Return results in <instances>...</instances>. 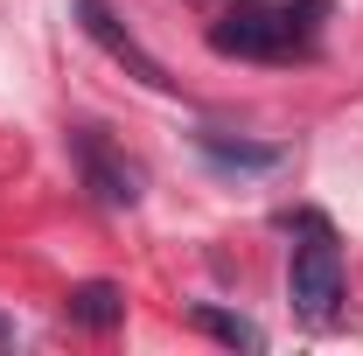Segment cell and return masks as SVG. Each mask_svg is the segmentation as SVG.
<instances>
[{
	"instance_id": "1",
	"label": "cell",
	"mask_w": 363,
	"mask_h": 356,
	"mask_svg": "<svg viewBox=\"0 0 363 356\" xmlns=\"http://www.w3.org/2000/svg\"><path fill=\"white\" fill-rule=\"evenodd\" d=\"M328 14V0H238L224 21H210V49L217 56H266L286 63L301 49H315V21Z\"/></svg>"
},
{
	"instance_id": "3",
	"label": "cell",
	"mask_w": 363,
	"mask_h": 356,
	"mask_svg": "<svg viewBox=\"0 0 363 356\" xmlns=\"http://www.w3.org/2000/svg\"><path fill=\"white\" fill-rule=\"evenodd\" d=\"M70 154H77L84 189L98 196V203H112V210H133V203H140V168H133V161H119L91 126H84V133H70Z\"/></svg>"
},
{
	"instance_id": "5",
	"label": "cell",
	"mask_w": 363,
	"mask_h": 356,
	"mask_svg": "<svg viewBox=\"0 0 363 356\" xmlns=\"http://www.w3.org/2000/svg\"><path fill=\"white\" fill-rule=\"evenodd\" d=\"M63 314H70L77 328H91V335H112V328L126 321V294H119L112 279H84V287H70Z\"/></svg>"
},
{
	"instance_id": "6",
	"label": "cell",
	"mask_w": 363,
	"mask_h": 356,
	"mask_svg": "<svg viewBox=\"0 0 363 356\" xmlns=\"http://www.w3.org/2000/svg\"><path fill=\"white\" fill-rule=\"evenodd\" d=\"M189 321H196L203 335H217L224 350H252V356L266 350V328H259V321H245V314H230V308H217V301H196Z\"/></svg>"
},
{
	"instance_id": "4",
	"label": "cell",
	"mask_w": 363,
	"mask_h": 356,
	"mask_svg": "<svg viewBox=\"0 0 363 356\" xmlns=\"http://www.w3.org/2000/svg\"><path fill=\"white\" fill-rule=\"evenodd\" d=\"M77 21H84V35H91L98 49H105L112 63H126V70H133L140 84H154V91H168V84H175V77H168V70H161V63H154V56H147V49H140L133 35L119 28L112 0H77Z\"/></svg>"
},
{
	"instance_id": "2",
	"label": "cell",
	"mask_w": 363,
	"mask_h": 356,
	"mask_svg": "<svg viewBox=\"0 0 363 356\" xmlns=\"http://www.w3.org/2000/svg\"><path fill=\"white\" fill-rule=\"evenodd\" d=\"M286 301H294V314H301L308 328H335V314H342V252H335L328 230H308V245L294 252V266H286Z\"/></svg>"
},
{
	"instance_id": "7",
	"label": "cell",
	"mask_w": 363,
	"mask_h": 356,
	"mask_svg": "<svg viewBox=\"0 0 363 356\" xmlns=\"http://www.w3.org/2000/svg\"><path fill=\"white\" fill-rule=\"evenodd\" d=\"M203 154H210L217 168H252V175H259V168H279V161H286L279 147H245V140H224V133H203Z\"/></svg>"
},
{
	"instance_id": "8",
	"label": "cell",
	"mask_w": 363,
	"mask_h": 356,
	"mask_svg": "<svg viewBox=\"0 0 363 356\" xmlns=\"http://www.w3.org/2000/svg\"><path fill=\"white\" fill-rule=\"evenodd\" d=\"M0 343H14V321H7V314H0Z\"/></svg>"
}]
</instances>
